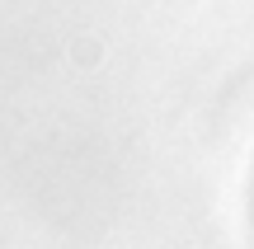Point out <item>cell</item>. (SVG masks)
Returning a JSON list of instances; mask_svg holds the SVG:
<instances>
[{
    "instance_id": "6da1fadb",
    "label": "cell",
    "mask_w": 254,
    "mask_h": 249,
    "mask_svg": "<svg viewBox=\"0 0 254 249\" xmlns=\"http://www.w3.org/2000/svg\"><path fill=\"white\" fill-rule=\"evenodd\" d=\"M75 61H99V43L94 38H80L75 43Z\"/></svg>"
}]
</instances>
